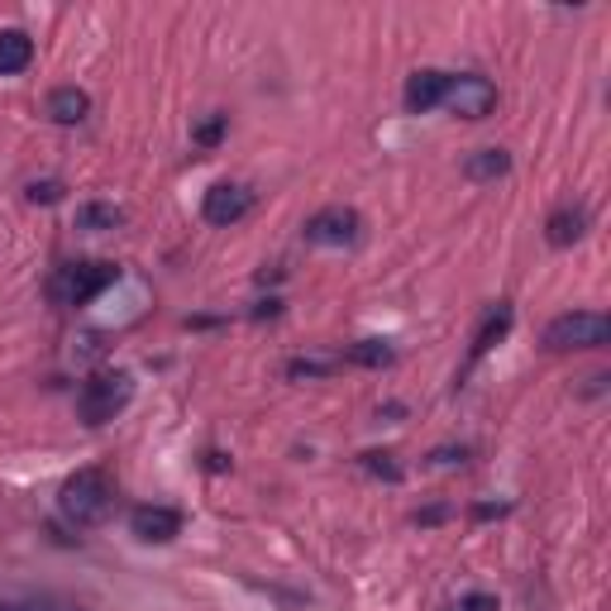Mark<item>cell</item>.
Here are the masks:
<instances>
[{
    "label": "cell",
    "instance_id": "7c38bea8",
    "mask_svg": "<svg viewBox=\"0 0 611 611\" xmlns=\"http://www.w3.org/2000/svg\"><path fill=\"white\" fill-rule=\"evenodd\" d=\"M34 62V39L24 29H0V77H15Z\"/></svg>",
    "mask_w": 611,
    "mask_h": 611
},
{
    "label": "cell",
    "instance_id": "9a60e30c",
    "mask_svg": "<svg viewBox=\"0 0 611 611\" xmlns=\"http://www.w3.org/2000/svg\"><path fill=\"white\" fill-rule=\"evenodd\" d=\"M506 330H511V306L497 302V306L488 310V320L478 326V334H473V358H482L497 340H506Z\"/></svg>",
    "mask_w": 611,
    "mask_h": 611
},
{
    "label": "cell",
    "instance_id": "277c9868",
    "mask_svg": "<svg viewBox=\"0 0 611 611\" xmlns=\"http://www.w3.org/2000/svg\"><path fill=\"white\" fill-rule=\"evenodd\" d=\"M611 340V320L602 310H569L545 326V349L564 354V349H602Z\"/></svg>",
    "mask_w": 611,
    "mask_h": 611
},
{
    "label": "cell",
    "instance_id": "e0dca14e",
    "mask_svg": "<svg viewBox=\"0 0 611 611\" xmlns=\"http://www.w3.org/2000/svg\"><path fill=\"white\" fill-rule=\"evenodd\" d=\"M334 368H340L334 358H292V364H286V378H330Z\"/></svg>",
    "mask_w": 611,
    "mask_h": 611
},
{
    "label": "cell",
    "instance_id": "52a82bcc",
    "mask_svg": "<svg viewBox=\"0 0 611 611\" xmlns=\"http://www.w3.org/2000/svg\"><path fill=\"white\" fill-rule=\"evenodd\" d=\"M248 210H254V192L240 182H216L206 192V201H201V216L210 224H240Z\"/></svg>",
    "mask_w": 611,
    "mask_h": 611
},
{
    "label": "cell",
    "instance_id": "30bf717a",
    "mask_svg": "<svg viewBox=\"0 0 611 611\" xmlns=\"http://www.w3.org/2000/svg\"><path fill=\"white\" fill-rule=\"evenodd\" d=\"M91 115V96L82 91V86H58V91H48V120L53 124H82Z\"/></svg>",
    "mask_w": 611,
    "mask_h": 611
},
{
    "label": "cell",
    "instance_id": "3957f363",
    "mask_svg": "<svg viewBox=\"0 0 611 611\" xmlns=\"http://www.w3.org/2000/svg\"><path fill=\"white\" fill-rule=\"evenodd\" d=\"M130 402H134L130 372H96V378L77 392V416L86 420V426H106V420H115Z\"/></svg>",
    "mask_w": 611,
    "mask_h": 611
},
{
    "label": "cell",
    "instance_id": "2e32d148",
    "mask_svg": "<svg viewBox=\"0 0 611 611\" xmlns=\"http://www.w3.org/2000/svg\"><path fill=\"white\" fill-rule=\"evenodd\" d=\"M392 358H396V349L388 340H358L349 349V364H358V368H388Z\"/></svg>",
    "mask_w": 611,
    "mask_h": 611
},
{
    "label": "cell",
    "instance_id": "7a4b0ae2",
    "mask_svg": "<svg viewBox=\"0 0 611 611\" xmlns=\"http://www.w3.org/2000/svg\"><path fill=\"white\" fill-rule=\"evenodd\" d=\"M120 268L115 264H62L48 282V296L58 306H91L106 286H115Z\"/></svg>",
    "mask_w": 611,
    "mask_h": 611
},
{
    "label": "cell",
    "instance_id": "ac0fdd59",
    "mask_svg": "<svg viewBox=\"0 0 611 611\" xmlns=\"http://www.w3.org/2000/svg\"><path fill=\"white\" fill-rule=\"evenodd\" d=\"M224 130H230V115H210L206 124H196V134H192V139L201 144V148H216V144L224 139Z\"/></svg>",
    "mask_w": 611,
    "mask_h": 611
},
{
    "label": "cell",
    "instance_id": "8992f818",
    "mask_svg": "<svg viewBox=\"0 0 611 611\" xmlns=\"http://www.w3.org/2000/svg\"><path fill=\"white\" fill-rule=\"evenodd\" d=\"M358 230H364L358 210H349V206H326V210H316V216L306 220V244L349 248V244H358Z\"/></svg>",
    "mask_w": 611,
    "mask_h": 611
},
{
    "label": "cell",
    "instance_id": "6da1fadb",
    "mask_svg": "<svg viewBox=\"0 0 611 611\" xmlns=\"http://www.w3.org/2000/svg\"><path fill=\"white\" fill-rule=\"evenodd\" d=\"M115 506V482L101 468H77L58 492V511L72 526H101Z\"/></svg>",
    "mask_w": 611,
    "mask_h": 611
},
{
    "label": "cell",
    "instance_id": "d6986e66",
    "mask_svg": "<svg viewBox=\"0 0 611 611\" xmlns=\"http://www.w3.org/2000/svg\"><path fill=\"white\" fill-rule=\"evenodd\" d=\"M29 201H34V206H39V201H44V206L62 201V182H34V186H29Z\"/></svg>",
    "mask_w": 611,
    "mask_h": 611
},
{
    "label": "cell",
    "instance_id": "8fae6325",
    "mask_svg": "<svg viewBox=\"0 0 611 611\" xmlns=\"http://www.w3.org/2000/svg\"><path fill=\"white\" fill-rule=\"evenodd\" d=\"M583 234H588V210H583V206H559L550 216V224H545V240H550L554 248L578 244Z\"/></svg>",
    "mask_w": 611,
    "mask_h": 611
},
{
    "label": "cell",
    "instance_id": "9c48e42d",
    "mask_svg": "<svg viewBox=\"0 0 611 611\" xmlns=\"http://www.w3.org/2000/svg\"><path fill=\"white\" fill-rule=\"evenodd\" d=\"M444 86H449V72L440 68H420L406 77V91H402V106L411 110V115H426V110H435L444 101Z\"/></svg>",
    "mask_w": 611,
    "mask_h": 611
},
{
    "label": "cell",
    "instance_id": "4fadbf2b",
    "mask_svg": "<svg viewBox=\"0 0 611 611\" xmlns=\"http://www.w3.org/2000/svg\"><path fill=\"white\" fill-rule=\"evenodd\" d=\"M464 172L473 182H497V178H506L511 172V154L506 148H478V154H468Z\"/></svg>",
    "mask_w": 611,
    "mask_h": 611
},
{
    "label": "cell",
    "instance_id": "44dd1931",
    "mask_svg": "<svg viewBox=\"0 0 611 611\" xmlns=\"http://www.w3.org/2000/svg\"><path fill=\"white\" fill-rule=\"evenodd\" d=\"M459 611H497V597H488V592H468L464 602H459Z\"/></svg>",
    "mask_w": 611,
    "mask_h": 611
},
{
    "label": "cell",
    "instance_id": "ffe728a7",
    "mask_svg": "<svg viewBox=\"0 0 611 611\" xmlns=\"http://www.w3.org/2000/svg\"><path fill=\"white\" fill-rule=\"evenodd\" d=\"M364 464H368V473H378V478H388V482H402V468H396V464H388V454H368Z\"/></svg>",
    "mask_w": 611,
    "mask_h": 611
},
{
    "label": "cell",
    "instance_id": "5b68a950",
    "mask_svg": "<svg viewBox=\"0 0 611 611\" xmlns=\"http://www.w3.org/2000/svg\"><path fill=\"white\" fill-rule=\"evenodd\" d=\"M440 106L454 110V115H464V120H482V115H492V106H497V86L488 77H473V72H464V77L449 72V86H444Z\"/></svg>",
    "mask_w": 611,
    "mask_h": 611
},
{
    "label": "cell",
    "instance_id": "5bb4252c",
    "mask_svg": "<svg viewBox=\"0 0 611 611\" xmlns=\"http://www.w3.org/2000/svg\"><path fill=\"white\" fill-rule=\"evenodd\" d=\"M120 224H124V210L110 206V201L77 206V230H86V234H106V230H120Z\"/></svg>",
    "mask_w": 611,
    "mask_h": 611
},
{
    "label": "cell",
    "instance_id": "ba28073f",
    "mask_svg": "<svg viewBox=\"0 0 611 611\" xmlns=\"http://www.w3.org/2000/svg\"><path fill=\"white\" fill-rule=\"evenodd\" d=\"M130 530L139 535L144 545H168V540H178L182 535V511H172V506H134Z\"/></svg>",
    "mask_w": 611,
    "mask_h": 611
}]
</instances>
